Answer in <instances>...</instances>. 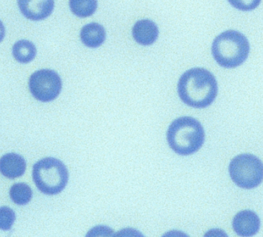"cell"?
I'll list each match as a JSON object with an SVG mask.
<instances>
[{
  "label": "cell",
  "instance_id": "6da1fadb",
  "mask_svg": "<svg viewBox=\"0 0 263 237\" xmlns=\"http://www.w3.org/2000/svg\"><path fill=\"white\" fill-rule=\"evenodd\" d=\"M178 94L183 103L195 108H204L213 103L218 94L215 76L204 68H192L180 76Z\"/></svg>",
  "mask_w": 263,
  "mask_h": 237
},
{
  "label": "cell",
  "instance_id": "7a4b0ae2",
  "mask_svg": "<svg viewBox=\"0 0 263 237\" xmlns=\"http://www.w3.org/2000/svg\"><path fill=\"white\" fill-rule=\"evenodd\" d=\"M166 137L173 151L182 155H189L198 151L204 144V128L193 117H179L169 127Z\"/></svg>",
  "mask_w": 263,
  "mask_h": 237
},
{
  "label": "cell",
  "instance_id": "3957f363",
  "mask_svg": "<svg viewBox=\"0 0 263 237\" xmlns=\"http://www.w3.org/2000/svg\"><path fill=\"white\" fill-rule=\"evenodd\" d=\"M250 45L246 36L235 30H228L217 36L212 44L214 59L224 68L241 65L249 54Z\"/></svg>",
  "mask_w": 263,
  "mask_h": 237
},
{
  "label": "cell",
  "instance_id": "277c9868",
  "mask_svg": "<svg viewBox=\"0 0 263 237\" xmlns=\"http://www.w3.org/2000/svg\"><path fill=\"white\" fill-rule=\"evenodd\" d=\"M69 173L64 163L54 157H46L33 166V180L37 189L46 195H57L68 183Z\"/></svg>",
  "mask_w": 263,
  "mask_h": 237
},
{
  "label": "cell",
  "instance_id": "5b68a950",
  "mask_svg": "<svg viewBox=\"0 0 263 237\" xmlns=\"http://www.w3.org/2000/svg\"><path fill=\"white\" fill-rule=\"evenodd\" d=\"M229 169L234 183L242 189H253L263 181V163L253 154H242L234 157Z\"/></svg>",
  "mask_w": 263,
  "mask_h": 237
},
{
  "label": "cell",
  "instance_id": "8992f818",
  "mask_svg": "<svg viewBox=\"0 0 263 237\" xmlns=\"http://www.w3.org/2000/svg\"><path fill=\"white\" fill-rule=\"evenodd\" d=\"M29 88L32 95L42 102L54 100L62 89V81L54 70L42 69L30 76Z\"/></svg>",
  "mask_w": 263,
  "mask_h": 237
},
{
  "label": "cell",
  "instance_id": "52a82bcc",
  "mask_svg": "<svg viewBox=\"0 0 263 237\" xmlns=\"http://www.w3.org/2000/svg\"><path fill=\"white\" fill-rule=\"evenodd\" d=\"M21 13L32 21H41L51 15L54 0H17Z\"/></svg>",
  "mask_w": 263,
  "mask_h": 237
},
{
  "label": "cell",
  "instance_id": "ba28073f",
  "mask_svg": "<svg viewBox=\"0 0 263 237\" xmlns=\"http://www.w3.org/2000/svg\"><path fill=\"white\" fill-rule=\"evenodd\" d=\"M234 230L241 236H252L258 232L260 220L253 211L243 210L234 217Z\"/></svg>",
  "mask_w": 263,
  "mask_h": 237
},
{
  "label": "cell",
  "instance_id": "9c48e42d",
  "mask_svg": "<svg viewBox=\"0 0 263 237\" xmlns=\"http://www.w3.org/2000/svg\"><path fill=\"white\" fill-rule=\"evenodd\" d=\"M27 169L25 160L20 154L10 153L0 159V172L7 178H19Z\"/></svg>",
  "mask_w": 263,
  "mask_h": 237
},
{
  "label": "cell",
  "instance_id": "30bf717a",
  "mask_svg": "<svg viewBox=\"0 0 263 237\" xmlns=\"http://www.w3.org/2000/svg\"><path fill=\"white\" fill-rule=\"evenodd\" d=\"M158 35V27L149 19L139 21L133 28V36L140 45H152L157 41Z\"/></svg>",
  "mask_w": 263,
  "mask_h": 237
},
{
  "label": "cell",
  "instance_id": "8fae6325",
  "mask_svg": "<svg viewBox=\"0 0 263 237\" xmlns=\"http://www.w3.org/2000/svg\"><path fill=\"white\" fill-rule=\"evenodd\" d=\"M80 36L84 45L89 48H98L105 42L106 32L100 24L91 23L84 26Z\"/></svg>",
  "mask_w": 263,
  "mask_h": 237
},
{
  "label": "cell",
  "instance_id": "7c38bea8",
  "mask_svg": "<svg viewBox=\"0 0 263 237\" xmlns=\"http://www.w3.org/2000/svg\"><path fill=\"white\" fill-rule=\"evenodd\" d=\"M36 46L33 43L27 40H21L13 45V57L21 64H29L35 59L36 56Z\"/></svg>",
  "mask_w": 263,
  "mask_h": 237
},
{
  "label": "cell",
  "instance_id": "4fadbf2b",
  "mask_svg": "<svg viewBox=\"0 0 263 237\" xmlns=\"http://www.w3.org/2000/svg\"><path fill=\"white\" fill-rule=\"evenodd\" d=\"M69 7L73 14L78 17L92 16L98 7L97 0H70Z\"/></svg>",
  "mask_w": 263,
  "mask_h": 237
},
{
  "label": "cell",
  "instance_id": "5bb4252c",
  "mask_svg": "<svg viewBox=\"0 0 263 237\" xmlns=\"http://www.w3.org/2000/svg\"><path fill=\"white\" fill-rule=\"evenodd\" d=\"M10 195L13 203L20 206H24L30 203L33 196V192L28 185L16 183L10 189Z\"/></svg>",
  "mask_w": 263,
  "mask_h": 237
},
{
  "label": "cell",
  "instance_id": "9a60e30c",
  "mask_svg": "<svg viewBox=\"0 0 263 237\" xmlns=\"http://www.w3.org/2000/svg\"><path fill=\"white\" fill-rule=\"evenodd\" d=\"M16 220L14 211L7 206L0 207V229L10 230Z\"/></svg>",
  "mask_w": 263,
  "mask_h": 237
},
{
  "label": "cell",
  "instance_id": "2e32d148",
  "mask_svg": "<svg viewBox=\"0 0 263 237\" xmlns=\"http://www.w3.org/2000/svg\"><path fill=\"white\" fill-rule=\"evenodd\" d=\"M229 4L241 11H251L258 7L261 0H228Z\"/></svg>",
  "mask_w": 263,
  "mask_h": 237
},
{
  "label": "cell",
  "instance_id": "e0dca14e",
  "mask_svg": "<svg viewBox=\"0 0 263 237\" xmlns=\"http://www.w3.org/2000/svg\"><path fill=\"white\" fill-rule=\"evenodd\" d=\"M6 36V28L4 23L0 21V43L4 41Z\"/></svg>",
  "mask_w": 263,
  "mask_h": 237
}]
</instances>
